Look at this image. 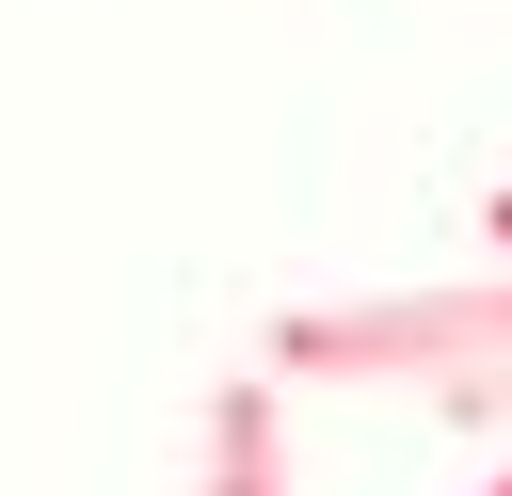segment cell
Returning a JSON list of instances; mask_svg holds the SVG:
<instances>
[{"instance_id": "cell-4", "label": "cell", "mask_w": 512, "mask_h": 496, "mask_svg": "<svg viewBox=\"0 0 512 496\" xmlns=\"http://www.w3.org/2000/svg\"><path fill=\"white\" fill-rule=\"evenodd\" d=\"M480 496H512V464H496V480H480Z\"/></svg>"}, {"instance_id": "cell-2", "label": "cell", "mask_w": 512, "mask_h": 496, "mask_svg": "<svg viewBox=\"0 0 512 496\" xmlns=\"http://www.w3.org/2000/svg\"><path fill=\"white\" fill-rule=\"evenodd\" d=\"M208 496H288V384L272 368L208 384Z\"/></svg>"}, {"instance_id": "cell-1", "label": "cell", "mask_w": 512, "mask_h": 496, "mask_svg": "<svg viewBox=\"0 0 512 496\" xmlns=\"http://www.w3.org/2000/svg\"><path fill=\"white\" fill-rule=\"evenodd\" d=\"M272 384H336V400H416L448 432H512V256L448 272V288H352V304H288L256 336Z\"/></svg>"}, {"instance_id": "cell-3", "label": "cell", "mask_w": 512, "mask_h": 496, "mask_svg": "<svg viewBox=\"0 0 512 496\" xmlns=\"http://www.w3.org/2000/svg\"><path fill=\"white\" fill-rule=\"evenodd\" d=\"M480 240H496V256H512V192H496V208H480Z\"/></svg>"}]
</instances>
